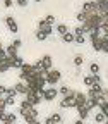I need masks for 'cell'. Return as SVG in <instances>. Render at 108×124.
I'll return each mask as SVG.
<instances>
[{"label": "cell", "instance_id": "obj_17", "mask_svg": "<svg viewBox=\"0 0 108 124\" xmlns=\"http://www.w3.org/2000/svg\"><path fill=\"white\" fill-rule=\"evenodd\" d=\"M62 41L64 43H72V41H75V35L74 33H67V35L62 36Z\"/></svg>", "mask_w": 108, "mask_h": 124}, {"label": "cell", "instance_id": "obj_15", "mask_svg": "<svg viewBox=\"0 0 108 124\" xmlns=\"http://www.w3.org/2000/svg\"><path fill=\"white\" fill-rule=\"evenodd\" d=\"M58 93H60V95L65 98V97H70L72 93H75V91H72L69 86H62V88H58Z\"/></svg>", "mask_w": 108, "mask_h": 124}, {"label": "cell", "instance_id": "obj_16", "mask_svg": "<svg viewBox=\"0 0 108 124\" xmlns=\"http://www.w3.org/2000/svg\"><path fill=\"white\" fill-rule=\"evenodd\" d=\"M57 33H58L60 36L67 35V33H69V26H67V24H58V26H57Z\"/></svg>", "mask_w": 108, "mask_h": 124}, {"label": "cell", "instance_id": "obj_3", "mask_svg": "<svg viewBox=\"0 0 108 124\" xmlns=\"http://www.w3.org/2000/svg\"><path fill=\"white\" fill-rule=\"evenodd\" d=\"M26 100H27V102H29L31 105H33V107H36V105H38V103H40V102H41L43 98H41V97L38 95L36 91L29 90V91H27V95H26Z\"/></svg>", "mask_w": 108, "mask_h": 124}, {"label": "cell", "instance_id": "obj_1", "mask_svg": "<svg viewBox=\"0 0 108 124\" xmlns=\"http://www.w3.org/2000/svg\"><path fill=\"white\" fill-rule=\"evenodd\" d=\"M75 95H77V91L75 93H72L70 97H65V98H62V102H60V107L62 108H75V105H77V102H75Z\"/></svg>", "mask_w": 108, "mask_h": 124}, {"label": "cell", "instance_id": "obj_41", "mask_svg": "<svg viewBox=\"0 0 108 124\" xmlns=\"http://www.w3.org/2000/svg\"><path fill=\"white\" fill-rule=\"evenodd\" d=\"M89 2H94V4H98V2H100V0H89Z\"/></svg>", "mask_w": 108, "mask_h": 124}, {"label": "cell", "instance_id": "obj_34", "mask_svg": "<svg viewBox=\"0 0 108 124\" xmlns=\"http://www.w3.org/2000/svg\"><path fill=\"white\" fill-rule=\"evenodd\" d=\"M45 124H57V122L53 121V117H52V116H48V117L45 119Z\"/></svg>", "mask_w": 108, "mask_h": 124}, {"label": "cell", "instance_id": "obj_36", "mask_svg": "<svg viewBox=\"0 0 108 124\" xmlns=\"http://www.w3.org/2000/svg\"><path fill=\"white\" fill-rule=\"evenodd\" d=\"M12 45L15 46V48H19V46L22 45V41H21V40H14V41H12Z\"/></svg>", "mask_w": 108, "mask_h": 124}, {"label": "cell", "instance_id": "obj_25", "mask_svg": "<svg viewBox=\"0 0 108 124\" xmlns=\"http://www.w3.org/2000/svg\"><path fill=\"white\" fill-rule=\"evenodd\" d=\"M15 95H17V91H15V88H14V86H12V88H7V97L15 98Z\"/></svg>", "mask_w": 108, "mask_h": 124}, {"label": "cell", "instance_id": "obj_9", "mask_svg": "<svg viewBox=\"0 0 108 124\" xmlns=\"http://www.w3.org/2000/svg\"><path fill=\"white\" fill-rule=\"evenodd\" d=\"M106 14H108V0H100L98 2V16L103 17Z\"/></svg>", "mask_w": 108, "mask_h": 124}, {"label": "cell", "instance_id": "obj_13", "mask_svg": "<svg viewBox=\"0 0 108 124\" xmlns=\"http://www.w3.org/2000/svg\"><path fill=\"white\" fill-rule=\"evenodd\" d=\"M5 52H7V57H9V59H15V57H17V48H15L14 45L5 46Z\"/></svg>", "mask_w": 108, "mask_h": 124}, {"label": "cell", "instance_id": "obj_29", "mask_svg": "<svg viewBox=\"0 0 108 124\" xmlns=\"http://www.w3.org/2000/svg\"><path fill=\"white\" fill-rule=\"evenodd\" d=\"M84 41H86L84 35H75V43H79V45H82Z\"/></svg>", "mask_w": 108, "mask_h": 124}, {"label": "cell", "instance_id": "obj_10", "mask_svg": "<svg viewBox=\"0 0 108 124\" xmlns=\"http://www.w3.org/2000/svg\"><path fill=\"white\" fill-rule=\"evenodd\" d=\"M41 64H43L45 71H52V64H53L52 55H43V57H41Z\"/></svg>", "mask_w": 108, "mask_h": 124}, {"label": "cell", "instance_id": "obj_19", "mask_svg": "<svg viewBox=\"0 0 108 124\" xmlns=\"http://www.w3.org/2000/svg\"><path fill=\"white\" fill-rule=\"evenodd\" d=\"M105 121H106V117H105V114H103V112H98V114L94 116V122L101 124V122H105Z\"/></svg>", "mask_w": 108, "mask_h": 124}, {"label": "cell", "instance_id": "obj_30", "mask_svg": "<svg viewBox=\"0 0 108 124\" xmlns=\"http://www.w3.org/2000/svg\"><path fill=\"white\" fill-rule=\"evenodd\" d=\"M52 117H53V121H55L57 124H60V122H62V116H60L58 112H55V114H52Z\"/></svg>", "mask_w": 108, "mask_h": 124}, {"label": "cell", "instance_id": "obj_33", "mask_svg": "<svg viewBox=\"0 0 108 124\" xmlns=\"http://www.w3.org/2000/svg\"><path fill=\"white\" fill-rule=\"evenodd\" d=\"M15 4H17L19 7H26L27 5V0H15Z\"/></svg>", "mask_w": 108, "mask_h": 124}, {"label": "cell", "instance_id": "obj_12", "mask_svg": "<svg viewBox=\"0 0 108 124\" xmlns=\"http://www.w3.org/2000/svg\"><path fill=\"white\" fill-rule=\"evenodd\" d=\"M24 64H26V62H24V59L21 55H17L15 59H12V67H15V69H22Z\"/></svg>", "mask_w": 108, "mask_h": 124}, {"label": "cell", "instance_id": "obj_4", "mask_svg": "<svg viewBox=\"0 0 108 124\" xmlns=\"http://www.w3.org/2000/svg\"><path fill=\"white\" fill-rule=\"evenodd\" d=\"M57 95H58V90H57V88H52V86H50V88H46V90H45L43 100H45V102H52V100H53V98H55Z\"/></svg>", "mask_w": 108, "mask_h": 124}, {"label": "cell", "instance_id": "obj_44", "mask_svg": "<svg viewBox=\"0 0 108 124\" xmlns=\"http://www.w3.org/2000/svg\"><path fill=\"white\" fill-rule=\"evenodd\" d=\"M0 48H4V46H2V43H0Z\"/></svg>", "mask_w": 108, "mask_h": 124}, {"label": "cell", "instance_id": "obj_2", "mask_svg": "<svg viewBox=\"0 0 108 124\" xmlns=\"http://www.w3.org/2000/svg\"><path fill=\"white\" fill-rule=\"evenodd\" d=\"M60 71H57V69H52V71H48V76H46V83H48L50 86H53V85H57L58 81H60Z\"/></svg>", "mask_w": 108, "mask_h": 124}, {"label": "cell", "instance_id": "obj_26", "mask_svg": "<svg viewBox=\"0 0 108 124\" xmlns=\"http://www.w3.org/2000/svg\"><path fill=\"white\" fill-rule=\"evenodd\" d=\"M46 36H48V35H45L43 31H36V40H38V41H43V40H46Z\"/></svg>", "mask_w": 108, "mask_h": 124}, {"label": "cell", "instance_id": "obj_22", "mask_svg": "<svg viewBox=\"0 0 108 124\" xmlns=\"http://www.w3.org/2000/svg\"><path fill=\"white\" fill-rule=\"evenodd\" d=\"M14 122H15V114H12V112L7 114V119H5L4 124H14Z\"/></svg>", "mask_w": 108, "mask_h": 124}, {"label": "cell", "instance_id": "obj_20", "mask_svg": "<svg viewBox=\"0 0 108 124\" xmlns=\"http://www.w3.org/2000/svg\"><path fill=\"white\" fill-rule=\"evenodd\" d=\"M100 112H103V114H105V117L108 119V102H105V103H101V105H100Z\"/></svg>", "mask_w": 108, "mask_h": 124}, {"label": "cell", "instance_id": "obj_6", "mask_svg": "<svg viewBox=\"0 0 108 124\" xmlns=\"http://www.w3.org/2000/svg\"><path fill=\"white\" fill-rule=\"evenodd\" d=\"M38 31H43L45 35H52V24H48L45 19L38 21Z\"/></svg>", "mask_w": 108, "mask_h": 124}, {"label": "cell", "instance_id": "obj_35", "mask_svg": "<svg viewBox=\"0 0 108 124\" xmlns=\"http://www.w3.org/2000/svg\"><path fill=\"white\" fill-rule=\"evenodd\" d=\"M14 103H15V100H14V98H10V97H9V98H5V105H7V107H9V105H14Z\"/></svg>", "mask_w": 108, "mask_h": 124}, {"label": "cell", "instance_id": "obj_14", "mask_svg": "<svg viewBox=\"0 0 108 124\" xmlns=\"http://www.w3.org/2000/svg\"><path fill=\"white\" fill-rule=\"evenodd\" d=\"M77 112H79V119H81V121H84V119H88V117H89V108H88V107H81V108H77Z\"/></svg>", "mask_w": 108, "mask_h": 124}, {"label": "cell", "instance_id": "obj_42", "mask_svg": "<svg viewBox=\"0 0 108 124\" xmlns=\"http://www.w3.org/2000/svg\"><path fill=\"white\" fill-rule=\"evenodd\" d=\"M33 124H41V122H40V121H38V119H36V121H34V122H33Z\"/></svg>", "mask_w": 108, "mask_h": 124}, {"label": "cell", "instance_id": "obj_11", "mask_svg": "<svg viewBox=\"0 0 108 124\" xmlns=\"http://www.w3.org/2000/svg\"><path fill=\"white\" fill-rule=\"evenodd\" d=\"M14 88H15V91H17V93H21V95H27V91H29V86H27L26 83H22V81H19Z\"/></svg>", "mask_w": 108, "mask_h": 124}, {"label": "cell", "instance_id": "obj_24", "mask_svg": "<svg viewBox=\"0 0 108 124\" xmlns=\"http://www.w3.org/2000/svg\"><path fill=\"white\" fill-rule=\"evenodd\" d=\"M82 62H84V59H82V55H75L74 57V64L79 67V66H82Z\"/></svg>", "mask_w": 108, "mask_h": 124}, {"label": "cell", "instance_id": "obj_7", "mask_svg": "<svg viewBox=\"0 0 108 124\" xmlns=\"http://www.w3.org/2000/svg\"><path fill=\"white\" fill-rule=\"evenodd\" d=\"M5 24H7V28H9V31H10V33H17L19 26H17V23H15V19H14V17L7 16V17H5Z\"/></svg>", "mask_w": 108, "mask_h": 124}, {"label": "cell", "instance_id": "obj_37", "mask_svg": "<svg viewBox=\"0 0 108 124\" xmlns=\"http://www.w3.org/2000/svg\"><path fill=\"white\" fill-rule=\"evenodd\" d=\"M5 100H2V98H0V110H5Z\"/></svg>", "mask_w": 108, "mask_h": 124}, {"label": "cell", "instance_id": "obj_43", "mask_svg": "<svg viewBox=\"0 0 108 124\" xmlns=\"http://www.w3.org/2000/svg\"><path fill=\"white\" fill-rule=\"evenodd\" d=\"M105 124H108V119H106V121H105Z\"/></svg>", "mask_w": 108, "mask_h": 124}, {"label": "cell", "instance_id": "obj_31", "mask_svg": "<svg viewBox=\"0 0 108 124\" xmlns=\"http://www.w3.org/2000/svg\"><path fill=\"white\" fill-rule=\"evenodd\" d=\"M93 81H94V85H101V78H100V74H93Z\"/></svg>", "mask_w": 108, "mask_h": 124}, {"label": "cell", "instance_id": "obj_21", "mask_svg": "<svg viewBox=\"0 0 108 124\" xmlns=\"http://www.w3.org/2000/svg\"><path fill=\"white\" fill-rule=\"evenodd\" d=\"M89 71H91V74H98L100 72V66L96 64V62H93V64L89 66Z\"/></svg>", "mask_w": 108, "mask_h": 124}, {"label": "cell", "instance_id": "obj_40", "mask_svg": "<svg viewBox=\"0 0 108 124\" xmlns=\"http://www.w3.org/2000/svg\"><path fill=\"white\" fill-rule=\"evenodd\" d=\"M105 98L108 100V90H105Z\"/></svg>", "mask_w": 108, "mask_h": 124}, {"label": "cell", "instance_id": "obj_5", "mask_svg": "<svg viewBox=\"0 0 108 124\" xmlns=\"http://www.w3.org/2000/svg\"><path fill=\"white\" fill-rule=\"evenodd\" d=\"M75 102H77L75 108L86 107V105H88V95H84V93H81V91H77V95H75Z\"/></svg>", "mask_w": 108, "mask_h": 124}, {"label": "cell", "instance_id": "obj_38", "mask_svg": "<svg viewBox=\"0 0 108 124\" xmlns=\"http://www.w3.org/2000/svg\"><path fill=\"white\" fill-rule=\"evenodd\" d=\"M101 52H108V38L105 40V43H103V50Z\"/></svg>", "mask_w": 108, "mask_h": 124}, {"label": "cell", "instance_id": "obj_23", "mask_svg": "<svg viewBox=\"0 0 108 124\" xmlns=\"http://www.w3.org/2000/svg\"><path fill=\"white\" fill-rule=\"evenodd\" d=\"M75 19L79 21V23H82V24H84V23H86V19H88V16H86L84 12H79V14L75 16Z\"/></svg>", "mask_w": 108, "mask_h": 124}, {"label": "cell", "instance_id": "obj_8", "mask_svg": "<svg viewBox=\"0 0 108 124\" xmlns=\"http://www.w3.org/2000/svg\"><path fill=\"white\" fill-rule=\"evenodd\" d=\"M105 40H106V38H103V36H100V35H98L94 40H91L93 48H94L96 52H101V50H103V43H105Z\"/></svg>", "mask_w": 108, "mask_h": 124}, {"label": "cell", "instance_id": "obj_18", "mask_svg": "<svg viewBox=\"0 0 108 124\" xmlns=\"http://www.w3.org/2000/svg\"><path fill=\"white\" fill-rule=\"evenodd\" d=\"M82 81H84V85H86V86H89V88H91L93 85H94V81H93V74L84 76V79H82Z\"/></svg>", "mask_w": 108, "mask_h": 124}, {"label": "cell", "instance_id": "obj_45", "mask_svg": "<svg viewBox=\"0 0 108 124\" xmlns=\"http://www.w3.org/2000/svg\"><path fill=\"white\" fill-rule=\"evenodd\" d=\"M34 2H41V0H34Z\"/></svg>", "mask_w": 108, "mask_h": 124}, {"label": "cell", "instance_id": "obj_39", "mask_svg": "<svg viewBox=\"0 0 108 124\" xmlns=\"http://www.w3.org/2000/svg\"><path fill=\"white\" fill-rule=\"evenodd\" d=\"M74 124H84V121H81V119H77V121H75Z\"/></svg>", "mask_w": 108, "mask_h": 124}, {"label": "cell", "instance_id": "obj_27", "mask_svg": "<svg viewBox=\"0 0 108 124\" xmlns=\"http://www.w3.org/2000/svg\"><path fill=\"white\" fill-rule=\"evenodd\" d=\"M84 33H86L84 26H77V28L74 29V35H84Z\"/></svg>", "mask_w": 108, "mask_h": 124}, {"label": "cell", "instance_id": "obj_32", "mask_svg": "<svg viewBox=\"0 0 108 124\" xmlns=\"http://www.w3.org/2000/svg\"><path fill=\"white\" fill-rule=\"evenodd\" d=\"M14 5V0H4V7H7V9H10Z\"/></svg>", "mask_w": 108, "mask_h": 124}, {"label": "cell", "instance_id": "obj_28", "mask_svg": "<svg viewBox=\"0 0 108 124\" xmlns=\"http://www.w3.org/2000/svg\"><path fill=\"white\" fill-rule=\"evenodd\" d=\"M45 21L48 23V24H52V26H53V24H55V16L48 14V16H46V17H45Z\"/></svg>", "mask_w": 108, "mask_h": 124}]
</instances>
